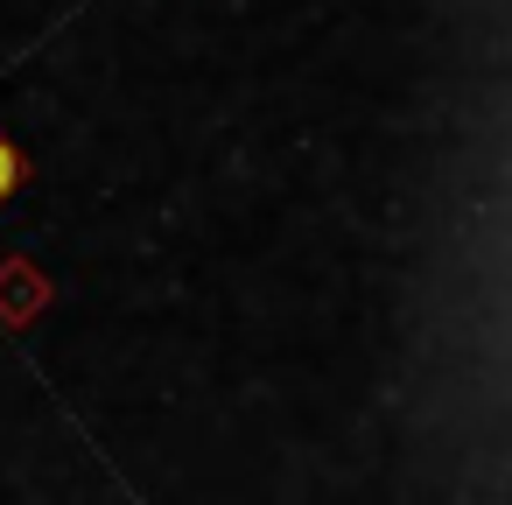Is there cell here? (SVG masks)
Segmentation results:
<instances>
[{"mask_svg": "<svg viewBox=\"0 0 512 505\" xmlns=\"http://www.w3.org/2000/svg\"><path fill=\"white\" fill-rule=\"evenodd\" d=\"M22 176H29V169H22V155L0 141V197H15V190H22Z\"/></svg>", "mask_w": 512, "mask_h": 505, "instance_id": "1", "label": "cell"}]
</instances>
